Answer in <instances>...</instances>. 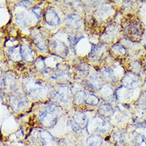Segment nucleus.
<instances>
[{
	"label": "nucleus",
	"mask_w": 146,
	"mask_h": 146,
	"mask_svg": "<svg viewBox=\"0 0 146 146\" xmlns=\"http://www.w3.org/2000/svg\"><path fill=\"white\" fill-rule=\"evenodd\" d=\"M62 113V110L55 104L50 103L44 107L39 114L40 123L46 128L54 126Z\"/></svg>",
	"instance_id": "obj_1"
},
{
	"label": "nucleus",
	"mask_w": 146,
	"mask_h": 146,
	"mask_svg": "<svg viewBox=\"0 0 146 146\" xmlns=\"http://www.w3.org/2000/svg\"><path fill=\"white\" fill-rule=\"evenodd\" d=\"M25 90L28 94L35 99H44L49 95L48 87L34 79H30L25 83Z\"/></svg>",
	"instance_id": "obj_2"
},
{
	"label": "nucleus",
	"mask_w": 146,
	"mask_h": 146,
	"mask_svg": "<svg viewBox=\"0 0 146 146\" xmlns=\"http://www.w3.org/2000/svg\"><path fill=\"white\" fill-rule=\"evenodd\" d=\"M10 105L15 112H21L27 110L30 105L27 97L22 93H16L10 98Z\"/></svg>",
	"instance_id": "obj_3"
},
{
	"label": "nucleus",
	"mask_w": 146,
	"mask_h": 146,
	"mask_svg": "<svg viewBox=\"0 0 146 146\" xmlns=\"http://www.w3.org/2000/svg\"><path fill=\"white\" fill-rule=\"evenodd\" d=\"M73 97L71 89L67 86H61L52 92L51 98L53 100L60 103H68Z\"/></svg>",
	"instance_id": "obj_4"
},
{
	"label": "nucleus",
	"mask_w": 146,
	"mask_h": 146,
	"mask_svg": "<svg viewBox=\"0 0 146 146\" xmlns=\"http://www.w3.org/2000/svg\"><path fill=\"white\" fill-rule=\"evenodd\" d=\"M142 26L138 21H132L125 28L126 35L131 39H138L142 35Z\"/></svg>",
	"instance_id": "obj_5"
},
{
	"label": "nucleus",
	"mask_w": 146,
	"mask_h": 146,
	"mask_svg": "<svg viewBox=\"0 0 146 146\" xmlns=\"http://www.w3.org/2000/svg\"><path fill=\"white\" fill-rule=\"evenodd\" d=\"M92 129H94V131L98 133H106L107 132H109L110 129V125L104 119V117H101V116H96L95 117L93 118V120L91 121L90 124Z\"/></svg>",
	"instance_id": "obj_6"
},
{
	"label": "nucleus",
	"mask_w": 146,
	"mask_h": 146,
	"mask_svg": "<svg viewBox=\"0 0 146 146\" xmlns=\"http://www.w3.org/2000/svg\"><path fill=\"white\" fill-rule=\"evenodd\" d=\"M50 48L55 55L59 56L61 58L66 57L69 53V48L66 44L59 40H52L50 44Z\"/></svg>",
	"instance_id": "obj_7"
},
{
	"label": "nucleus",
	"mask_w": 146,
	"mask_h": 146,
	"mask_svg": "<svg viewBox=\"0 0 146 146\" xmlns=\"http://www.w3.org/2000/svg\"><path fill=\"white\" fill-rule=\"evenodd\" d=\"M121 82H122L123 87L131 90L135 89L137 86H138L140 79L138 76L133 73H128L123 77Z\"/></svg>",
	"instance_id": "obj_8"
},
{
	"label": "nucleus",
	"mask_w": 146,
	"mask_h": 146,
	"mask_svg": "<svg viewBox=\"0 0 146 146\" xmlns=\"http://www.w3.org/2000/svg\"><path fill=\"white\" fill-rule=\"evenodd\" d=\"M17 86L15 78L11 74H7L4 76L1 81L2 90L5 92H11L15 90Z\"/></svg>",
	"instance_id": "obj_9"
},
{
	"label": "nucleus",
	"mask_w": 146,
	"mask_h": 146,
	"mask_svg": "<svg viewBox=\"0 0 146 146\" xmlns=\"http://www.w3.org/2000/svg\"><path fill=\"white\" fill-rule=\"evenodd\" d=\"M45 20L46 23L51 27H57L61 23L59 16L58 15L55 11L52 8H49L46 10L45 13Z\"/></svg>",
	"instance_id": "obj_10"
},
{
	"label": "nucleus",
	"mask_w": 146,
	"mask_h": 146,
	"mask_svg": "<svg viewBox=\"0 0 146 146\" xmlns=\"http://www.w3.org/2000/svg\"><path fill=\"white\" fill-rule=\"evenodd\" d=\"M66 25L70 29L77 30L82 26V20L78 15H70L66 19Z\"/></svg>",
	"instance_id": "obj_11"
},
{
	"label": "nucleus",
	"mask_w": 146,
	"mask_h": 146,
	"mask_svg": "<svg viewBox=\"0 0 146 146\" xmlns=\"http://www.w3.org/2000/svg\"><path fill=\"white\" fill-rule=\"evenodd\" d=\"M39 137L43 146H57V141L53 135L47 130H41Z\"/></svg>",
	"instance_id": "obj_12"
},
{
	"label": "nucleus",
	"mask_w": 146,
	"mask_h": 146,
	"mask_svg": "<svg viewBox=\"0 0 146 146\" xmlns=\"http://www.w3.org/2000/svg\"><path fill=\"white\" fill-rule=\"evenodd\" d=\"M31 15H29L27 13L22 12L15 16V23L20 27L27 28L31 23Z\"/></svg>",
	"instance_id": "obj_13"
},
{
	"label": "nucleus",
	"mask_w": 146,
	"mask_h": 146,
	"mask_svg": "<svg viewBox=\"0 0 146 146\" xmlns=\"http://www.w3.org/2000/svg\"><path fill=\"white\" fill-rule=\"evenodd\" d=\"M32 36L34 39V43L41 50H45L46 49V43L42 35L38 30H34L32 31Z\"/></svg>",
	"instance_id": "obj_14"
},
{
	"label": "nucleus",
	"mask_w": 146,
	"mask_h": 146,
	"mask_svg": "<svg viewBox=\"0 0 146 146\" xmlns=\"http://www.w3.org/2000/svg\"><path fill=\"white\" fill-rule=\"evenodd\" d=\"M88 83L90 85L91 88H93L95 90H101L104 86V83H103V80L98 75L91 74L89 78H88Z\"/></svg>",
	"instance_id": "obj_15"
},
{
	"label": "nucleus",
	"mask_w": 146,
	"mask_h": 146,
	"mask_svg": "<svg viewBox=\"0 0 146 146\" xmlns=\"http://www.w3.org/2000/svg\"><path fill=\"white\" fill-rule=\"evenodd\" d=\"M73 121H74L82 129H87L88 127V118L87 116L85 113H83L82 112H77L74 115Z\"/></svg>",
	"instance_id": "obj_16"
},
{
	"label": "nucleus",
	"mask_w": 146,
	"mask_h": 146,
	"mask_svg": "<svg viewBox=\"0 0 146 146\" xmlns=\"http://www.w3.org/2000/svg\"><path fill=\"white\" fill-rule=\"evenodd\" d=\"M98 113L102 117H110L114 113V110L111 106V105L108 103H104L99 106Z\"/></svg>",
	"instance_id": "obj_17"
},
{
	"label": "nucleus",
	"mask_w": 146,
	"mask_h": 146,
	"mask_svg": "<svg viewBox=\"0 0 146 146\" xmlns=\"http://www.w3.org/2000/svg\"><path fill=\"white\" fill-rule=\"evenodd\" d=\"M8 57L12 61H20L23 58L22 57V50L19 46H12L8 49L7 50Z\"/></svg>",
	"instance_id": "obj_18"
},
{
	"label": "nucleus",
	"mask_w": 146,
	"mask_h": 146,
	"mask_svg": "<svg viewBox=\"0 0 146 146\" xmlns=\"http://www.w3.org/2000/svg\"><path fill=\"white\" fill-rule=\"evenodd\" d=\"M21 50H22L23 59L26 60L27 62H32V61L35 60V53L34 52V50L28 45H23L21 47Z\"/></svg>",
	"instance_id": "obj_19"
},
{
	"label": "nucleus",
	"mask_w": 146,
	"mask_h": 146,
	"mask_svg": "<svg viewBox=\"0 0 146 146\" xmlns=\"http://www.w3.org/2000/svg\"><path fill=\"white\" fill-rule=\"evenodd\" d=\"M102 76L103 78L106 81H108V82L117 81V74H116L113 68H105L102 71Z\"/></svg>",
	"instance_id": "obj_20"
},
{
	"label": "nucleus",
	"mask_w": 146,
	"mask_h": 146,
	"mask_svg": "<svg viewBox=\"0 0 146 146\" xmlns=\"http://www.w3.org/2000/svg\"><path fill=\"white\" fill-rule=\"evenodd\" d=\"M51 79L55 81H60V82H67L70 79V75L66 71L64 70H58L54 72L51 76Z\"/></svg>",
	"instance_id": "obj_21"
},
{
	"label": "nucleus",
	"mask_w": 146,
	"mask_h": 146,
	"mask_svg": "<svg viewBox=\"0 0 146 146\" xmlns=\"http://www.w3.org/2000/svg\"><path fill=\"white\" fill-rule=\"evenodd\" d=\"M88 146H102L103 139L98 134H92L86 140Z\"/></svg>",
	"instance_id": "obj_22"
},
{
	"label": "nucleus",
	"mask_w": 146,
	"mask_h": 146,
	"mask_svg": "<svg viewBox=\"0 0 146 146\" xmlns=\"http://www.w3.org/2000/svg\"><path fill=\"white\" fill-rule=\"evenodd\" d=\"M101 90H102V97L106 100L112 101L113 99L114 98L115 93L112 87L109 86H104Z\"/></svg>",
	"instance_id": "obj_23"
},
{
	"label": "nucleus",
	"mask_w": 146,
	"mask_h": 146,
	"mask_svg": "<svg viewBox=\"0 0 146 146\" xmlns=\"http://www.w3.org/2000/svg\"><path fill=\"white\" fill-rule=\"evenodd\" d=\"M100 99L94 94H86L85 98V103L90 106H97L98 105Z\"/></svg>",
	"instance_id": "obj_24"
},
{
	"label": "nucleus",
	"mask_w": 146,
	"mask_h": 146,
	"mask_svg": "<svg viewBox=\"0 0 146 146\" xmlns=\"http://www.w3.org/2000/svg\"><path fill=\"white\" fill-rule=\"evenodd\" d=\"M129 90H128L125 87H121L119 88L118 90H117L116 93V97L117 99L118 98V100H125V99L129 98V96L130 94V93L129 92Z\"/></svg>",
	"instance_id": "obj_25"
},
{
	"label": "nucleus",
	"mask_w": 146,
	"mask_h": 146,
	"mask_svg": "<svg viewBox=\"0 0 146 146\" xmlns=\"http://www.w3.org/2000/svg\"><path fill=\"white\" fill-rule=\"evenodd\" d=\"M111 51L116 56H125L126 54L125 48L120 44H116L115 46H113L111 49Z\"/></svg>",
	"instance_id": "obj_26"
},
{
	"label": "nucleus",
	"mask_w": 146,
	"mask_h": 146,
	"mask_svg": "<svg viewBox=\"0 0 146 146\" xmlns=\"http://www.w3.org/2000/svg\"><path fill=\"white\" fill-rule=\"evenodd\" d=\"M86 93L83 92V91H78L76 93L74 98V102L76 105H82L85 103V98H86Z\"/></svg>",
	"instance_id": "obj_27"
},
{
	"label": "nucleus",
	"mask_w": 146,
	"mask_h": 146,
	"mask_svg": "<svg viewBox=\"0 0 146 146\" xmlns=\"http://www.w3.org/2000/svg\"><path fill=\"white\" fill-rule=\"evenodd\" d=\"M102 49V47L100 45H95V46H93V47L91 49L90 57H92V58L98 57V56L101 54Z\"/></svg>",
	"instance_id": "obj_28"
},
{
	"label": "nucleus",
	"mask_w": 146,
	"mask_h": 146,
	"mask_svg": "<svg viewBox=\"0 0 146 146\" xmlns=\"http://www.w3.org/2000/svg\"><path fill=\"white\" fill-rule=\"evenodd\" d=\"M35 66L37 69H38L39 70H42V71H45L47 69L46 63H45V62L42 58H38V59L36 60Z\"/></svg>",
	"instance_id": "obj_29"
},
{
	"label": "nucleus",
	"mask_w": 146,
	"mask_h": 146,
	"mask_svg": "<svg viewBox=\"0 0 146 146\" xmlns=\"http://www.w3.org/2000/svg\"><path fill=\"white\" fill-rule=\"evenodd\" d=\"M113 140H114L115 143L117 145H122L123 143H124V137H123V135L121 134V132L115 133L114 135H113Z\"/></svg>",
	"instance_id": "obj_30"
},
{
	"label": "nucleus",
	"mask_w": 146,
	"mask_h": 146,
	"mask_svg": "<svg viewBox=\"0 0 146 146\" xmlns=\"http://www.w3.org/2000/svg\"><path fill=\"white\" fill-rule=\"evenodd\" d=\"M134 146H146V140L143 137H136L134 141Z\"/></svg>",
	"instance_id": "obj_31"
},
{
	"label": "nucleus",
	"mask_w": 146,
	"mask_h": 146,
	"mask_svg": "<svg viewBox=\"0 0 146 146\" xmlns=\"http://www.w3.org/2000/svg\"><path fill=\"white\" fill-rule=\"evenodd\" d=\"M82 38V35H73L71 38H69V40H70V42L71 43L72 46H75Z\"/></svg>",
	"instance_id": "obj_32"
},
{
	"label": "nucleus",
	"mask_w": 146,
	"mask_h": 146,
	"mask_svg": "<svg viewBox=\"0 0 146 146\" xmlns=\"http://www.w3.org/2000/svg\"><path fill=\"white\" fill-rule=\"evenodd\" d=\"M32 13L34 14L35 17H36L38 19H40L42 17V10L38 7H35L32 9Z\"/></svg>",
	"instance_id": "obj_33"
},
{
	"label": "nucleus",
	"mask_w": 146,
	"mask_h": 146,
	"mask_svg": "<svg viewBox=\"0 0 146 146\" xmlns=\"http://www.w3.org/2000/svg\"><path fill=\"white\" fill-rule=\"evenodd\" d=\"M139 105L142 108H146V90L141 95L139 99Z\"/></svg>",
	"instance_id": "obj_34"
},
{
	"label": "nucleus",
	"mask_w": 146,
	"mask_h": 146,
	"mask_svg": "<svg viewBox=\"0 0 146 146\" xmlns=\"http://www.w3.org/2000/svg\"><path fill=\"white\" fill-rule=\"evenodd\" d=\"M70 125H71L72 129L74 131V132H76V133H79V132H81V130H82V129H81V128H80L73 120L70 121Z\"/></svg>",
	"instance_id": "obj_35"
},
{
	"label": "nucleus",
	"mask_w": 146,
	"mask_h": 146,
	"mask_svg": "<svg viewBox=\"0 0 146 146\" xmlns=\"http://www.w3.org/2000/svg\"><path fill=\"white\" fill-rule=\"evenodd\" d=\"M20 5L21 6H24L26 7H28L31 6L32 2L31 1H23V2H20Z\"/></svg>",
	"instance_id": "obj_36"
},
{
	"label": "nucleus",
	"mask_w": 146,
	"mask_h": 146,
	"mask_svg": "<svg viewBox=\"0 0 146 146\" xmlns=\"http://www.w3.org/2000/svg\"><path fill=\"white\" fill-rule=\"evenodd\" d=\"M144 38H145V41L146 42V33H145V37H144Z\"/></svg>",
	"instance_id": "obj_37"
},
{
	"label": "nucleus",
	"mask_w": 146,
	"mask_h": 146,
	"mask_svg": "<svg viewBox=\"0 0 146 146\" xmlns=\"http://www.w3.org/2000/svg\"><path fill=\"white\" fill-rule=\"evenodd\" d=\"M7 146H12V145H7Z\"/></svg>",
	"instance_id": "obj_38"
}]
</instances>
